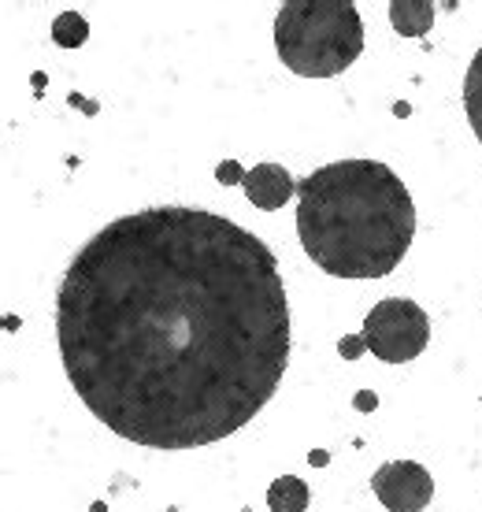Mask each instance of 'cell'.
I'll list each match as a JSON object with an SVG mask.
<instances>
[{
	"label": "cell",
	"mask_w": 482,
	"mask_h": 512,
	"mask_svg": "<svg viewBox=\"0 0 482 512\" xmlns=\"http://www.w3.org/2000/svg\"><path fill=\"white\" fill-rule=\"evenodd\" d=\"M64 372L97 420L149 449L230 438L290 364L279 260L204 208H145L93 234L56 290Z\"/></svg>",
	"instance_id": "6da1fadb"
},
{
	"label": "cell",
	"mask_w": 482,
	"mask_h": 512,
	"mask_svg": "<svg viewBox=\"0 0 482 512\" xmlns=\"http://www.w3.org/2000/svg\"><path fill=\"white\" fill-rule=\"evenodd\" d=\"M416 205L379 160H338L297 182V238L334 279H382L405 260Z\"/></svg>",
	"instance_id": "7a4b0ae2"
},
{
	"label": "cell",
	"mask_w": 482,
	"mask_h": 512,
	"mask_svg": "<svg viewBox=\"0 0 482 512\" xmlns=\"http://www.w3.org/2000/svg\"><path fill=\"white\" fill-rule=\"evenodd\" d=\"M279 60L301 78H334L364 52V23L349 0H286L275 19Z\"/></svg>",
	"instance_id": "3957f363"
},
{
	"label": "cell",
	"mask_w": 482,
	"mask_h": 512,
	"mask_svg": "<svg viewBox=\"0 0 482 512\" xmlns=\"http://www.w3.org/2000/svg\"><path fill=\"white\" fill-rule=\"evenodd\" d=\"M360 338L382 364H408L431 342V320L416 301L386 297L368 312Z\"/></svg>",
	"instance_id": "277c9868"
},
{
	"label": "cell",
	"mask_w": 482,
	"mask_h": 512,
	"mask_svg": "<svg viewBox=\"0 0 482 512\" xmlns=\"http://www.w3.org/2000/svg\"><path fill=\"white\" fill-rule=\"evenodd\" d=\"M371 490L390 512H423L434 498V479L416 461H390L371 475Z\"/></svg>",
	"instance_id": "5b68a950"
},
{
	"label": "cell",
	"mask_w": 482,
	"mask_h": 512,
	"mask_svg": "<svg viewBox=\"0 0 482 512\" xmlns=\"http://www.w3.org/2000/svg\"><path fill=\"white\" fill-rule=\"evenodd\" d=\"M241 190H245V197H249L256 208L279 212L293 193H297V182L290 179V171H286L282 164H256L253 171H245Z\"/></svg>",
	"instance_id": "8992f818"
},
{
	"label": "cell",
	"mask_w": 482,
	"mask_h": 512,
	"mask_svg": "<svg viewBox=\"0 0 482 512\" xmlns=\"http://www.w3.org/2000/svg\"><path fill=\"white\" fill-rule=\"evenodd\" d=\"M390 23L405 38H423L434 26V4L431 0H394L390 4Z\"/></svg>",
	"instance_id": "52a82bcc"
},
{
	"label": "cell",
	"mask_w": 482,
	"mask_h": 512,
	"mask_svg": "<svg viewBox=\"0 0 482 512\" xmlns=\"http://www.w3.org/2000/svg\"><path fill=\"white\" fill-rule=\"evenodd\" d=\"M308 501H312V490L297 475H279L267 487V509L271 512H305Z\"/></svg>",
	"instance_id": "ba28073f"
},
{
	"label": "cell",
	"mask_w": 482,
	"mask_h": 512,
	"mask_svg": "<svg viewBox=\"0 0 482 512\" xmlns=\"http://www.w3.org/2000/svg\"><path fill=\"white\" fill-rule=\"evenodd\" d=\"M464 112H468V123L475 130V138L482 141V49L475 52V60L468 67V78H464Z\"/></svg>",
	"instance_id": "9c48e42d"
},
{
	"label": "cell",
	"mask_w": 482,
	"mask_h": 512,
	"mask_svg": "<svg viewBox=\"0 0 482 512\" xmlns=\"http://www.w3.org/2000/svg\"><path fill=\"white\" fill-rule=\"evenodd\" d=\"M89 38V23L82 19L78 12H64L56 15V23H52V41L60 45V49H82Z\"/></svg>",
	"instance_id": "30bf717a"
},
{
	"label": "cell",
	"mask_w": 482,
	"mask_h": 512,
	"mask_svg": "<svg viewBox=\"0 0 482 512\" xmlns=\"http://www.w3.org/2000/svg\"><path fill=\"white\" fill-rule=\"evenodd\" d=\"M338 349H342V357H345V360H356L368 346H364V338H345V342H342Z\"/></svg>",
	"instance_id": "8fae6325"
},
{
	"label": "cell",
	"mask_w": 482,
	"mask_h": 512,
	"mask_svg": "<svg viewBox=\"0 0 482 512\" xmlns=\"http://www.w3.org/2000/svg\"><path fill=\"white\" fill-rule=\"evenodd\" d=\"M216 175H219V182H245V171H241L238 164H223Z\"/></svg>",
	"instance_id": "7c38bea8"
},
{
	"label": "cell",
	"mask_w": 482,
	"mask_h": 512,
	"mask_svg": "<svg viewBox=\"0 0 482 512\" xmlns=\"http://www.w3.org/2000/svg\"><path fill=\"white\" fill-rule=\"evenodd\" d=\"M375 405H379V401H375V394H371V390H360V394H356V409L371 412Z\"/></svg>",
	"instance_id": "4fadbf2b"
},
{
	"label": "cell",
	"mask_w": 482,
	"mask_h": 512,
	"mask_svg": "<svg viewBox=\"0 0 482 512\" xmlns=\"http://www.w3.org/2000/svg\"><path fill=\"white\" fill-rule=\"evenodd\" d=\"M312 464H316V468H323V464H327V453H323V449H316V453H312Z\"/></svg>",
	"instance_id": "5bb4252c"
}]
</instances>
